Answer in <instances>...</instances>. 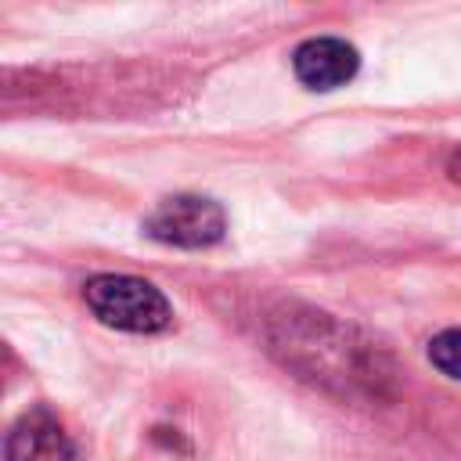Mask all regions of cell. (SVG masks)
<instances>
[{
    "label": "cell",
    "instance_id": "7a4b0ae2",
    "mask_svg": "<svg viewBox=\"0 0 461 461\" xmlns=\"http://www.w3.org/2000/svg\"><path fill=\"white\" fill-rule=\"evenodd\" d=\"M140 227L151 241H162L173 249H209L223 241L227 212L209 194H173V198H162L144 216Z\"/></svg>",
    "mask_w": 461,
    "mask_h": 461
},
{
    "label": "cell",
    "instance_id": "6da1fadb",
    "mask_svg": "<svg viewBox=\"0 0 461 461\" xmlns=\"http://www.w3.org/2000/svg\"><path fill=\"white\" fill-rule=\"evenodd\" d=\"M83 303L101 324L130 335H158L173 324V306L162 288L133 274H94L83 285Z\"/></svg>",
    "mask_w": 461,
    "mask_h": 461
},
{
    "label": "cell",
    "instance_id": "8992f818",
    "mask_svg": "<svg viewBox=\"0 0 461 461\" xmlns=\"http://www.w3.org/2000/svg\"><path fill=\"white\" fill-rule=\"evenodd\" d=\"M447 176H450L454 184H461V148L450 151V158H447Z\"/></svg>",
    "mask_w": 461,
    "mask_h": 461
},
{
    "label": "cell",
    "instance_id": "5b68a950",
    "mask_svg": "<svg viewBox=\"0 0 461 461\" xmlns=\"http://www.w3.org/2000/svg\"><path fill=\"white\" fill-rule=\"evenodd\" d=\"M429 364L439 375L461 382V328H447V331L432 335V342H429Z\"/></svg>",
    "mask_w": 461,
    "mask_h": 461
},
{
    "label": "cell",
    "instance_id": "277c9868",
    "mask_svg": "<svg viewBox=\"0 0 461 461\" xmlns=\"http://www.w3.org/2000/svg\"><path fill=\"white\" fill-rule=\"evenodd\" d=\"M360 68V54L353 43L339 36H313L303 40L292 54V72L306 90H339Z\"/></svg>",
    "mask_w": 461,
    "mask_h": 461
},
{
    "label": "cell",
    "instance_id": "3957f363",
    "mask_svg": "<svg viewBox=\"0 0 461 461\" xmlns=\"http://www.w3.org/2000/svg\"><path fill=\"white\" fill-rule=\"evenodd\" d=\"M7 461H79V447L68 436L65 421L47 407H29L4 439Z\"/></svg>",
    "mask_w": 461,
    "mask_h": 461
}]
</instances>
